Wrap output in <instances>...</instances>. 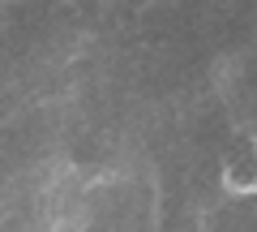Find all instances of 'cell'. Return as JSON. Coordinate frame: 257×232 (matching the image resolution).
I'll use <instances>...</instances> for the list:
<instances>
[{"mask_svg": "<svg viewBox=\"0 0 257 232\" xmlns=\"http://www.w3.org/2000/svg\"><path fill=\"white\" fill-rule=\"evenodd\" d=\"M223 185L231 194H257V138H240L223 159Z\"/></svg>", "mask_w": 257, "mask_h": 232, "instance_id": "6da1fadb", "label": "cell"}]
</instances>
